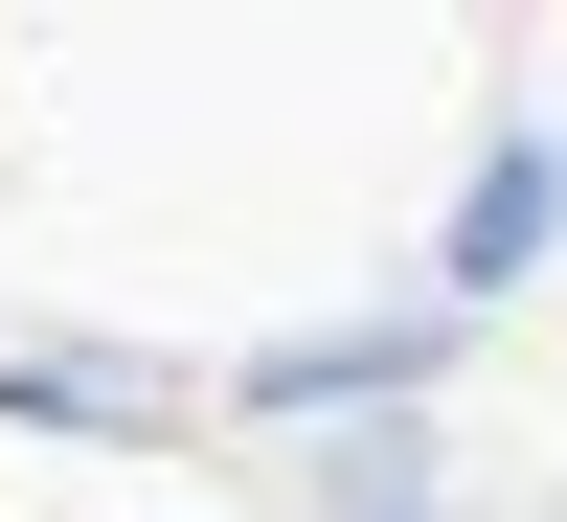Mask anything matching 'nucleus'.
I'll list each match as a JSON object with an SVG mask.
<instances>
[{
  "label": "nucleus",
  "instance_id": "f03ea898",
  "mask_svg": "<svg viewBox=\"0 0 567 522\" xmlns=\"http://www.w3.org/2000/svg\"><path fill=\"white\" fill-rule=\"evenodd\" d=\"M432 364H454V318L409 296V318H341V341H272V364H250V409H272V432H363V409H409Z\"/></svg>",
  "mask_w": 567,
  "mask_h": 522
},
{
  "label": "nucleus",
  "instance_id": "7ed1b4c3",
  "mask_svg": "<svg viewBox=\"0 0 567 522\" xmlns=\"http://www.w3.org/2000/svg\"><path fill=\"white\" fill-rule=\"evenodd\" d=\"M0 409H23V432H182V364H136V341H23Z\"/></svg>",
  "mask_w": 567,
  "mask_h": 522
},
{
  "label": "nucleus",
  "instance_id": "f257e3e1",
  "mask_svg": "<svg viewBox=\"0 0 567 522\" xmlns=\"http://www.w3.org/2000/svg\"><path fill=\"white\" fill-rule=\"evenodd\" d=\"M545 250H567V136H477V182H454V227H432V318L523 296Z\"/></svg>",
  "mask_w": 567,
  "mask_h": 522
},
{
  "label": "nucleus",
  "instance_id": "20e7f679",
  "mask_svg": "<svg viewBox=\"0 0 567 522\" xmlns=\"http://www.w3.org/2000/svg\"><path fill=\"white\" fill-rule=\"evenodd\" d=\"M318 500H341V522H432V454H409V409H363V432H318Z\"/></svg>",
  "mask_w": 567,
  "mask_h": 522
}]
</instances>
